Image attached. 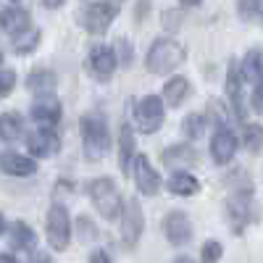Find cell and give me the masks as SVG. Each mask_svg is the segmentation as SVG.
Wrapping results in <instances>:
<instances>
[{
  "label": "cell",
  "instance_id": "2",
  "mask_svg": "<svg viewBox=\"0 0 263 263\" xmlns=\"http://www.w3.org/2000/svg\"><path fill=\"white\" fill-rule=\"evenodd\" d=\"M79 132H82V147L87 161H100L108 150H111V132L100 114H84L79 119Z\"/></svg>",
  "mask_w": 263,
  "mask_h": 263
},
{
  "label": "cell",
  "instance_id": "28",
  "mask_svg": "<svg viewBox=\"0 0 263 263\" xmlns=\"http://www.w3.org/2000/svg\"><path fill=\"white\" fill-rule=\"evenodd\" d=\"M242 142H245V150H248V153L258 156L260 145H263V129H260V124H245V129H242Z\"/></svg>",
  "mask_w": 263,
  "mask_h": 263
},
{
  "label": "cell",
  "instance_id": "24",
  "mask_svg": "<svg viewBox=\"0 0 263 263\" xmlns=\"http://www.w3.org/2000/svg\"><path fill=\"white\" fill-rule=\"evenodd\" d=\"M11 37H13V53H18V55H29V53H34V50L40 48L42 32L27 27V29H21L18 34H11Z\"/></svg>",
  "mask_w": 263,
  "mask_h": 263
},
{
  "label": "cell",
  "instance_id": "34",
  "mask_svg": "<svg viewBox=\"0 0 263 263\" xmlns=\"http://www.w3.org/2000/svg\"><path fill=\"white\" fill-rule=\"evenodd\" d=\"M90 263H114V260H111V255H108L105 250H95L90 255Z\"/></svg>",
  "mask_w": 263,
  "mask_h": 263
},
{
  "label": "cell",
  "instance_id": "40",
  "mask_svg": "<svg viewBox=\"0 0 263 263\" xmlns=\"http://www.w3.org/2000/svg\"><path fill=\"white\" fill-rule=\"evenodd\" d=\"M6 227H8V224H6V216H3V213H0V234H3V232H6Z\"/></svg>",
  "mask_w": 263,
  "mask_h": 263
},
{
  "label": "cell",
  "instance_id": "31",
  "mask_svg": "<svg viewBox=\"0 0 263 263\" xmlns=\"http://www.w3.org/2000/svg\"><path fill=\"white\" fill-rule=\"evenodd\" d=\"M114 55H116V66H121V69H126V66L132 63V42L126 37L116 40V48H114Z\"/></svg>",
  "mask_w": 263,
  "mask_h": 263
},
{
  "label": "cell",
  "instance_id": "33",
  "mask_svg": "<svg viewBox=\"0 0 263 263\" xmlns=\"http://www.w3.org/2000/svg\"><path fill=\"white\" fill-rule=\"evenodd\" d=\"M250 108L255 114H260L263 108H260V84H253V98H250Z\"/></svg>",
  "mask_w": 263,
  "mask_h": 263
},
{
  "label": "cell",
  "instance_id": "6",
  "mask_svg": "<svg viewBox=\"0 0 263 263\" xmlns=\"http://www.w3.org/2000/svg\"><path fill=\"white\" fill-rule=\"evenodd\" d=\"M45 232H48V242L53 250H66L71 245V216L63 203H53L48 208Z\"/></svg>",
  "mask_w": 263,
  "mask_h": 263
},
{
  "label": "cell",
  "instance_id": "35",
  "mask_svg": "<svg viewBox=\"0 0 263 263\" xmlns=\"http://www.w3.org/2000/svg\"><path fill=\"white\" fill-rule=\"evenodd\" d=\"M29 263H55L48 253H34L32 258H29Z\"/></svg>",
  "mask_w": 263,
  "mask_h": 263
},
{
  "label": "cell",
  "instance_id": "11",
  "mask_svg": "<svg viewBox=\"0 0 263 263\" xmlns=\"http://www.w3.org/2000/svg\"><path fill=\"white\" fill-rule=\"evenodd\" d=\"M87 71L92 74V79L98 82H111L114 71H116V55L114 48L108 45H95L87 55Z\"/></svg>",
  "mask_w": 263,
  "mask_h": 263
},
{
  "label": "cell",
  "instance_id": "5",
  "mask_svg": "<svg viewBox=\"0 0 263 263\" xmlns=\"http://www.w3.org/2000/svg\"><path fill=\"white\" fill-rule=\"evenodd\" d=\"M132 119H135V126L142 135H156L166 121V105L158 95H145L142 100L135 103Z\"/></svg>",
  "mask_w": 263,
  "mask_h": 263
},
{
  "label": "cell",
  "instance_id": "43",
  "mask_svg": "<svg viewBox=\"0 0 263 263\" xmlns=\"http://www.w3.org/2000/svg\"><path fill=\"white\" fill-rule=\"evenodd\" d=\"M13 3H16V0H13Z\"/></svg>",
  "mask_w": 263,
  "mask_h": 263
},
{
  "label": "cell",
  "instance_id": "19",
  "mask_svg": "<svg viewBox=\"0 0 263 263\" xmlns=\"http://www.w3.org/2000/svg\"><path fill=\"white\" fill-rule=\"evenodd\" d=\"M6 229H8V242H11L13 250H34L37 248V234H34V229L29 224L13 221Z\"/></svg>",
  "mask_w": 263,
  "mask_h": 263
},
{
  "label": "cell",
  "instance_id": "22",
  "mask_svg": "<svg viewBox=\"0 0 263 263\" xmlns=\"http://www.w3.org/2000/svg\"><path fill=\"white\" fill-rule=\"evenodd\" d=\"M55 74L50 71V69H34L29 77H27V90L29 92H34L37 98H42V95H53L55 92Z\"/></svg>",
  "mask_w": 263,
  "mask_h": 263
},
{
  "label": "cell",
  "instance_id": "38",
  "mask_svg": "<svg viewBox=\"0 0 263 263\" xmlns=\"http://www.w3.org/2000/svg\"><path fill=\"white\" fill-rule=\"evenodd\" d=\"M179 3H182L184 8H195V6H200L203 0H179Z\"/></svg>",
  "mask_w": 263,
  "mask_h": 263
},
{
  "label": "cell",
  "instance_id": "21",
  "mask_svg": "<svg viewBox=\"0 0 263 263\" xmlns=\"http://www.w3.org/2000/svg\"><path fill=\"white\" fill-rule=\"evenodd\" d=\"M32 24V18L24 8L18 6H11V8H3L0 11V29L8 32V34H18L21 29H27Z\"/></svg>",
  "mask_w": 263,
  "mask_h": 263
},
{
  "label": "cell",
  "instance_id": "36",
  "mask_svg": "<svg viewBox=\"0 0 263 263\" xmlns=\"http://www.w3.org/2000/svg\"><path fill=\"white\" fill-rule=\"evenodd\" d=\"M42 3H45V8H61L66 0H42Z\"/></svg>",
  "mask_w": 263,
  "mask_h": 263
},
{
  "label": "cell",
  "instance_id": "17",
  "mask_svg": "<svg viewBox=\"0 0 263 263\" xmlns=\"http://www.w3.org/2000/svg\"><path fill=\"white\" fill-rule=\"evenodd\" d=\"M166 190H168L171 195H177V197H192V195L200 192V179L192 177V174L184 171V168H177V171L168 177Z\"/></svg>",
  "mask_w": 263,
  "mask_h": 263
},
{
  "label": "cell",
  "instance_id": "39",
  "mask_svg": "<svg viewBox=\"0 0 263 263\" xmlns=\"http://www.w3.org/2000/svg\"><path fill=\"white\" fill-rule=\"evenodd\" d=\"M174 263H195V260H192L190 255H179V258H177V260H174Z\"/></svg>",
  "mask_w": 263,
  "mask_h": 263
},
{
  "label": "cell",
  "instance_id": "7",
  "mask_svg": "<svg viewBox=\"0 0 263 263\" xmlns=\"http://www.w3.org/2000/svg\"><path fill=\"white\" fill-rule=\"evenodd\" d=\"M116 16H119V3H114V0H95V3H90L82 11L79 21L90 34H105Z\"/></svg>",
  "mask_w": 263,
  "mask_h": 263
},
{
  "label": "cell",
  "instance_id": "30",
  "mask_svg": "<svg viewBox=\"0 0 263 263\" xmlns=\"http://www.w3.org/2000/svg\"><path fill=\"white\" fill-rule=\"evenodd\" d=\"M224 255V245L218 242V239H208V242H203L200 248V263H218Z\"/></svg>",
  "mask_w": 263,
  "mask_h": 263
},
{
  "label": "cell",
  "instance_id": "29",
  "mask_svg": "<svg viewBox=\"0 0 263 263\" xmlns=\"http://www.w3.org/2000/svg\"><path fill=\"white\" fill-rule=\"evenodd\" d=\"M237 16L245 24H255L260 18V0H237Z\"/></svg>",
  "mask_w": 263,
  "mask_h": 263
},
{
  "label": "cell",
  "instance_id": "37",
  "mask_svg": "<svg viewBox=\"0 0 263 263\" xmlns=\"http://www.w3.org/2000/svg\"><path fill=\"white\" fill-rule=\"evenodd\" d=\"M0 263H18L11 253H0Z\"/></svg>",
  "mask_w": 263,
  "mask_h": 263
},
{
  "label": "cell",
  "instance_id": "27",
  "mask_svg": "<svg viewBox=\"0 0 263 263\" xmlns=\"http://www.w3.org/2000/svg\"><path fill=\"white\" fill-rule=\"evenodd\" d=\"M205 129H208V119L203 114H190L182 121V132H184L187 140H203Z\"/></svg>",
  "mask_w": 263,
  "mask_h": 263
},
{
  "label": "cell",
  "instance_id": "25",
  "mask_svg": "<svg viewBox=\"0 0 263 263\" xmlns=\"http://www.w3.org/2000/svg\"><path fill=\"white\" fill-rule=\"evenodd\" d=\"M239 74H242L245 82H253V84H260L263 79V66H260V50L258 48H250L242 58V66H239Z\"/></svg>",
  "mask_w": 263,
  "mask_h": 263
},
{
  "label": "cell",
  "instance_id": "12",
  "mask_svg": "<svg viewBox=\"0 0 263 263\" xmlns=\"http://www.w3.org/2000/svg\"><path fill=\"white\" fill-rule=\"evenodd\" d=\"M163 234L174 248H184L192 239V221L184 211H171L163 218Z\"/></svg>",
  "mask_w": 263,
  "mask_h": 263
},
{
  "label": "cell",
  "instance_id": "4",
  "mask_svg": "<svg viewBox=\"0 0 263 263\" xmlns=\"http://www.w3.org/2000/svg\"><path fill=\"white\" fill-rule=\"evenodd\" d=\"M253 192L250 187H237L229 192L227 203H224V213H227V221H229V229L234 234H242L250 224V216H253Z\"/></svg>",
  "mask_w": 263,
  "mask_h": 263
},
{
  "label": "cell",
  "instance_id": "18",
  "mask_svg": "<svg viewBox=\"0 0 263 263\" xmlns=\"http://www.w3.org/2000/svg\"><path fill=\"white\" fill-rule=\"evenodd\" d=\"M132 158H135V129H132V124L124 121L119 126V168H121V174H129Z\"/></svg>",
  "mask_w": 263,
  "mask_h": 263
},
{
  "label": "cell",
  "instance_id": "14",
  "mask_svg": "<svg viewBox=\"0 0 263 263\" xmlns=\"http://www.w3.org/2000/svg\"><path fill=\"white\" fill-rule=\"evenodd\" d=\"M234 153H237V137L229 126L221 124L218 132L213 135V140H211V161L216 166H227L234 158Z\"/></svg>",
  "mask_w": 263,
  "mask_h": 263
},
{
  "label": "cell",
  "instance_id": "20",
  "mask_svg": "<svg viewBox=\"0 0 263 263\" xmlns=\"http://www.w3.org/2000/svg\"><path fill=\"white\" fill-rule=\"evenodd\" d=\"M163 166L168 168H184V166H192L197 163V153L192 145H171L163 150Z\"/></svg>",
  "mask_w": 263,
  "mask_h": 263
},
{
  "label": "cell",
  "instance_id": "23",
  "mask_svg": "<svg viewBox=\"0 0 263 263\" xmlns=\"http://www.w3.org/2000/svg\"><path fill=\"white\" fill-rule=\"evenodd\" d=\"M190 98V79L184 77H171L163 87V105L179 108L184 100Z\"/></svg>",
  "mask_w": 263,
  "mask_h": 263
},
{
  "label": "cell",
  "instance_id": "15",
  "mask_svg": "<svg viewBox=\"0 0 263 263\" xmlns=\"http://www.w3.org/2000/svg\"><path fill=\"white\" fill-rule=\"evenodd\" d=\"M0 171L8 174V177L24 179V177L37 174V163H34V158H27V156H21V153L6 150V153H0Z\"/></svg>",
  "mask_w": 263,
  "mask_h": 263
},
{
  "label": "cell",
  "instance_id": "42",
  "mask_svg": "<svg viewBox=\"0 0 263 263\" xmlns=\"http://www.w3.org/2000/svg\"><path fill=\"white\" fill-rule=\"evenodd\" d=\"M0 61H3V55H0Z\"/></svg>",
  "mask_w": 263,
  "mask_h": 263
},
{
  "label": "cell",
  "instance_id": "13",
  "mask_svg": "<svg viewBox=\"0 0 263 263\" xmlns=\"http://www.w3.org/2000/svg\"><path fill=\"white\" fill-rule=\"evenodd\" d=\"M242 74H239V63L229 61V69H227V98L232 103V111L237 116L239 124H245V95H242Z\"/></svg>",
  "mask_w": 263,
  "mask_h": 263
},
{
  "label": "cell",
  "instance_id": "9",
  "mask_svg": "<svg viewBox=\"0 0 263 263\" xmlns=\"http://www.w3.org/2000/svg\"><path fill=\"white\" fill-rule=\"evenodd\" d=\"M27 150L34 158H53L61 153V137L53 126H40L27 135Z\"/></svg>",
  "mask_w": 263,
  "mask_h": 263
},
{
  "label": "cell",
  "instance_id": "10",
  "mask_svg": "<svg viewBox=\"0 0 263 263\" xmlns=\"http://www.w3.org/2000/svg\"><path fill=\"white\" fill-rule=\"evenodd\" d=\"M129 171H135V184H137L140 195H145V197L158 195V190H161V174L153 168L147 156H137V153H135Z\"/></svg>",
  "mask_w": 263,
  "mask_h": 263
},
{
  "label": "cell",
  "instance_id": "32",
  "mask_svg": "<svg viewBox=\"0 0 263 263\" xmlns=\"http://www.w3.org/2000/svg\"><path fill=\"white\" fill-rule=\"evenodd\" d=\"M13 87H16V74L11 69H3L0 71V100L8 98L13 92Z\"/></svg>",
  "mask_w": 263,
  "mask_h": 263
},
{
  "label": "cell",
  "instance_id": "41",
  "mask_svg": "<svg viewBox=\"0 0 263 263\" xmlns=\"http://www.w3.org/2000/svg\"><path fill=\"white\" fill-rule=\"evenodd\" d=\"M114 3H121V0H114Z\"/></svg>",
  "mask_w": 263,
  "mask_h": 263
},
{
  "label": "cell",
  "instance_id": "3",
  "mask_svg": "<svg viewBox=\"0 0 263 263\" xmlns=\"http://www.w3.org/2000/svg\"><path fill=\"white\" fill-rule=\"evenodd\" d=\"M87 192H90V200H92L95 211L105 218V221H119V216L124 211V200H121V192H119L114 179H108V177L92 179Z\"/></svg>",
  "mask_w": 263,
  "mask_h": 263
},
{
  "label": "cell",
  "instance_id": "1",
  "mask_svg": "<svg viewBox=\"0 0 263 263\" xmlns=\"http://www.w3.org/2000/svg\"><path fill=\"white\" fill-rule=\"evenodd\" d=\"M184 58H187V50H184L182 42H177L174 37H158L145 55V66H147L150 74L161 77V74L177 71L184 63Z\"/></svg>",
  "mask_w": 263,
  "mask_h": 263
},
{
  "label": "cell",
  "instance_id": "8",
  "mask_svg": "<svg viewBox=\"0 0 263 263\" xmlns=\"http://www.w3.org/2000/svg\"><path fill=\"white\" fill-rule=\"evenodd\" d=\"M119 218H121V242H124V248L132 250L145 232V213L140 208V200H129Z\"/></svg>",
  "mask_w": 263,
  "mask_h": 263
},
{
  "label": "cell",
  "instance_id": "16",
  "mask_svg": "<svg viewBox=\"0 0 263 263\" xmlns=\"http://www.w3.org/2000/svg\"><path fill=\"white\" fill-rule=\"evenodd\" d=\"M61 100L55 98V95H42V98H37V103L32 105V111H29V116H32V121H37L40 126H55L58 121H61Z\"/></svg>",
  "mask_w": 263,
  "mask_h": 263
},
{
  "label": "cell",
  "instance_id": "26",
  "mask_svg": "<svg viewBox=\"0 0 263 263\" xmlns=\"http://www.w3.org/2000/svg\"><path fill=\"white\" fill-rule=\"evenodd\" d=\"M21 132H24V119L18 114H3L0 116V140L3 142H16L21 137Z\"/></svg>",
  "mask_w": 263,
  "mask_h": 263
}]
</instances>
